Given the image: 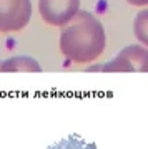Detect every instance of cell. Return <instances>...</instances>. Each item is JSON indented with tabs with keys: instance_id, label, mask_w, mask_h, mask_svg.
Listing matches in <instances>:
<instances>
[{
	"instance_id": "cell-8",
	"label": "cell",
	"mask_w": 148,
	"mask_h": 149,
	"mask_svg": "<svg viewBox=\"0 0 148 149\" xmlns=\"http://www.w3.org/2000/svg\"><path fill=\"white\" fill-rule=\"evenodd\" d=\"M128 3H132V5L135 7H145L148 5V0H127Z\"/></svg>"
},
{
	"instance_id": "cell-4",
	"label": "cell",
	"mask_w": 148,
	"mask_h": 149,
	"mask_svg": "<svg viewBox=\"0 0 148 149\" xmlns=\"http://www.w3.org/2000/svg\"><path fill=\"white\" fill-rule=\"evenodd\" d=\"M82 0H38V12L45 23L65 27L78 15Z\"/></svg>"
},
{
	"instance_id": "cell-2",
	"label": "cell",
	"mask_w": 148,
	"mask_h": 149,
	"mask_svg": "<svg viewBox=\"0 0 148 149\" xmlns=\"http://www.w3.org/2000/svg\"><path fill=\"white\" fill-rule=\"evenodd\" d=\"M90 70L103 71H148V48L145 45H128L113 60L101 66H93Z\"/></svg>"
},
{
	"instance_id": "cell-6",
	"label": "cell",
	"mask_w": 148,
	"mask_h": 149,
	"mask_svg": "<svg viewBox=\"0 0 148 149\" xmlns=\"http://www.w3.org/2000/svg\"><path fill=\"white\" fill-rule=\"evenodd\" d=\"M47 149H98L95 143L87 141L78 134H68L67 138L57 141L55 144L48 146Z\"/></svg>"
},
{
	"instance_id": "cell-3",
	"label": "cell",
	"mask_w": 148,
	"mask_h": 149,
	"mask_svg": "<svg viewBox=\"0 0 148 149\" xmlns=\"http://www.w3.org/2000/svg\"><path fill=\"white\" fill-rule=\"evenodd\" d=\"M32 18L30 0H0V32H20Z\"/></svg>"
},
{
	"instance_id": "cell-5",
	"label": "cell",
	"mask_w": 148,
	"mask_h": 149,
	"mask_svg": "<svg viewBox=\"0 0 148 149\" xmlns=\"http://www.w3.org/2000/svg\"><path fill=\"white\" fill-rule=\"evenodd\" d=\"M0 71H12V73H22V71H28V73H37L42 71V66L38 65V61L32 56H12V58L5 60L0 63Z\"/></svg>"
},
{
	"instance_id": "cell-1",
	"label": "cell",
	"mask_w": 148,
	"mask_h": 149,
	"mask_svg": "<svg viewBox=\"0 0 148 149\" xmlns=\"http://www.w3.org/2000/svg\"><path fill=\"white\" fill-rule=\"evenodd\" d=\"M106 47V35L101 22L93 13L82 10L73 20L62 27L60 52L73 63L95 61Z\"/></svg>"
},
{
	"instance_id": "cell-7",
	"label": "cell",
	"mask_w": 148,
	"mask_h": 149,
	"mask_svg": "<svg viewBox=\"0 0 148 149\" xmlns=\"http://www.w3.org/2000/svg\"><path fill=\"white\" fill-rule=\"evenodd\" d=\"M133 33L138 42L148 48V8L140 10L133 20Z\"/></svg>"
}]
</instances>
